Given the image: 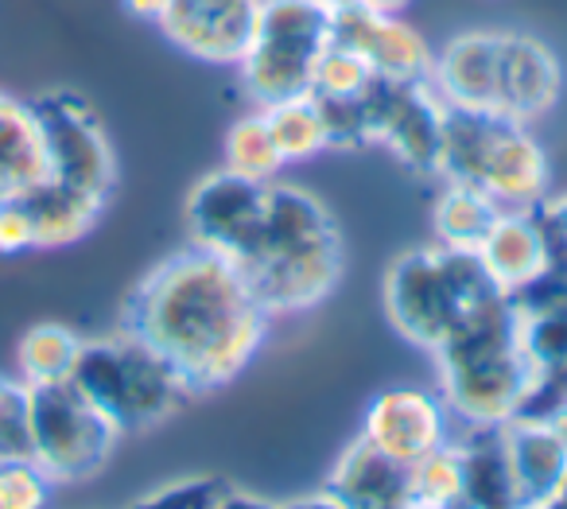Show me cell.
<instances>
[{
  "instance_id": "4dcf8cb0",
  "label": "cell",
  "mask_w": 567,
  "mask_h": 509,
  "mask_svg": "<svg viewBox=\"0 0 567 509\" xmlns=\"http://www.w3.org/2000/svg\"><path fill=\"white\" fill-rule=\"evenodd\" d=\"M316 102H319V113H323L327 149H365V144H370L362 98H316Z\"/></svg>"
},
{
  "instance_id": "603a6c76",
  "label": "cell",
  "mask_w": 567,
  "mask_h": 509,
  "mask_svg": "<svg viewBox=\"0 0 567 509\" xmlns=\"http://www.w3.org/2000/svg\"><path fill=\"white\" fill-rule=\"evenodd\" d=\"M502 206L486 195V191L471 187V183H443L432 206V230L435 242L451 245V250H478L482 237L497 222Z\"/></svg>"
},
{
  "instance_id": "3957f363",
  "label": "cell",
  "mask_w": 567,
  "mask_h": 509,
  "mask_svg": "<svg viewBox=\"0 0 567 509\" xmlns=\"http://www.w3.org/2000/svg\"><path fill=\"white\" fill-rule=\"evenodd\" d=\"M435 362L440 397L463 428H502L533 405L536 374L520 350L517 307L509 296L466 323L443 350H435Z\"/></svg>"
},
{
  "instance_id": "4fadbf2b",
  "label": "cell",
  "mask_w": 567,
  "mask_h": 509,
  "mask_svg": "<svg viewBox=\"0 0 567 509\" xmlns=\"http://www.w3.org/2000/svg\"><path fill=\"white\" fill-rule=\"evenodd\" d=\"M331 40L354 48L378 79H432L435 51L404 17H385V12H370L365 4H347V9L331 12Z\"/></svg>"
},
{
  "instance_id": "9c48e42d",
  "label": "cell",
  "mask_w": 567,
  "mask_h": 509,
  "mask_svg": "<svg viewBox=\"0 0 567 509\" xmlns=\"http://www.w3.org/2000/svg\"><path fill=\"white\" fill-rule=\"evenodd\" d=\"M28 105L40 125L51 180L110 198L113 183H117V156H113V144L94 105L71 90H51V94L32 98Z\"/></svg>"
},
{
  "instance_id": "7402d4cb",
  "label": "cell",
  "mask_w": 567,
  "mask_h": 509,
  "mask_svg": "<svg viewBox=\"0 0 567 509\" xmlns=\"http://www.w3.org/2000/svg\"><path fill=\"white\" fill-rule=\"evenodd\" d=\"M463 447V506L466 509H520L509 462H505L502 428H466Z\"/></svg>"
},
{
  "instance_id": "5b68a950",
  "label": "cell",
  "mask_w": 567,
  "mask_h": 509,
  "mask_svg": "<svg viewBox=\"0 0 567 509\" xmlns=\"http://www.w3.org/2000/svg\"><path fill=\"white\" fill-rule=\"evenodd\" d=\"M435 175L486 191L502 211H536L548 195V156L533 129L494 110L447 105Z\"/></svg>"
},
{
  "instance_id": "bcb514c9",
  "label": "cell",
  "mask_w": 567,
  "mask_h": 509,
  "mask_svg": "<svg viewBox=\"0 0 567 509\" xmlns=\"http://www.w3.org/2000/svg\"><path fill=\"white\" fill-rule=\"evenodd\" d=\"M455 509H466V506H455Z\"/></svg>"
},
{
  "instance_id": "ba28073f",
  "label": "cell",
  "mask_w": 567,
  "mask_h": 509,
  "mask_svg": "<svg viewBox=\"0 0 567 509\" xmlns=\"http://www.w3.org/2000/svg\"><path fill=\"white\" fill-rule=\"evenodd\" d=\"M24 389L32 459L48 470L51 482H82L97 475L117 447L121 431L71 381L24 385Z\"/></svg>"
},
{
  "instance_id": "30bf717a",
  "label": "cell",
  "mask_w": 567,
  "mask_h": 509,
  "mask_svg": "<svg viewBox=\"0 0 567 509\" xmlns=\"http://www.w3.org/2000/svg\"><path fill=\"white\" fill-rule=\"evenodd\" d=\"M370 144H385L404 167L420 175H435L447 102L435 94L432 82L373 79L362 94Z\"/></svg>"
},
{
  "instance_id": "83f0119b",
  "label": "cell",
  "mask_w": 567,
  "mask_h": 509,
  "mask_svg": "<svg viewBox=\"0 0 567 509\" xmlns=\"http://www.w3.org/2000/svg\"><path fill=\"white\" fill-rule=\"evenodd\" d=\"M373 79H378L373 67L365 63L354 48L331 40L323 48V55H319L316 74H311V94L316 98H362Z\"/></svg>"
},
{
  "instance_id": "ffe728a7",
  "label": "cell",
  "mask_w": 567,
  "mask_h": 509,
  "mask_svg": "<svg viewBox=\"0 0 567 509\" xmlns=\"http://www.w3.org/2000/svg\"><path fill=\"white\" fill-rule=\"evenodd\" d=\"M24 206L35 226V250H63V245L82 242L97 226L105 198L90 195L82 187H71V183L48 180L35 191H28Z\"/></svg>"
},
{
  "instance_id": "ab89813d",
  "label": "cell",
  "mask_w": 567,
  "mask_h": 509,
  "mask_svg": "<svg viewBox=\"0 0 567 509\" xmlns=\"http://www.w3.org/2000/svg\"><path fill=\"white\" fill-rule=\"evenodd\" d=\"M17 385L20 381H9V377H0V408H4V400H9L12 393H17Z\"/></svg>"
},
{
  "instance_id": "484cf974",
  "label": "cell",
  "mask_w": 567,
  "mask_h": 509,
  "mask_svg": "<svg viewBox=\"0 0 567 509\" xmlns=\"http://www.w3.org/2000/svg\"><path fill=\"white\" fill-rule=\"evenodd\" d=\"M463 506V447L447 439L409 467V509Z\"/></svg>"
},
{
  "instance_id": "f546056e",
  "label": "cell",
  "mask_w": 567,
  "mask_h": 509,
  "mask_svg": "<svg viewBox=\"0 0 567 509\" xmlns=\"http://www.w3.org/2000/svg\"><path fill=\"white\" fill-rule=\"evenodd\" d=\"M51 478L35 459L0 462V509H48Z\"/></svg>"
},
{
  "instance_id": "d6986e66",
  "label": "cell",
  "mask_w": 567,
  "mask_h": 509,
  "mask_svg": "<svg viewBox=\"0 0 567 509\" xmlns=\"http://www.w3.org/2000/svg\"><path fill=\"white\" fill-rule=\"evenodd\" d=\"M502 447L520 509L536 506L559 490L567 475V451L559 447L556 431L548 428L544 416H517V420L502 424Z\"/></svg>"
},
{
  "instance_id": "d6a6232c",
  "label": "cell",
  "mask_w": 567,
  "mask_h": 509,
  "mask_svg": "<svg viewBox=\"0 0 567 509\" xmlns=\"http://www.w3.org/2000/svg\"><path fill=\"white\" fill-rule=\"evenodd\" d=\"M28 250H35V226L24 198H17V203L0 206V257H20Z\"/></svg>"
},
{
  "instance_id": "60d3db41",
  "label": "cell",
  "mask_w": 567,
  "mask_h": 509,
  "mask_svg": "<svg viewBox=\"0 0 567 509\" xmlns=\"http://www.w3.org/2000/svg\"><path fill=\"white\" fill-rule=\"evenodd\" d=\"M316 4H323L327 12H339V9H347V4H358V0H316Z\"/></svg>"
},
{
  "instance_id": "cb8c5ba5",
  "label": "cell",
  "mask_w": 567,
  "mask_h": 509,
  "mask_svg": "<svg viewBox=\"0 0 567 509\" xmlns=\"http://www.w3.org/2000/svg\"><path fill=\"white\" fill-rule=\"evenodd\" d=\"M82 338L63 323H40L17 346L20 385H59L71 381V369L79 362Z\"/></svg>"
},
{
  "instance_id": "52a82bcc",
  "label": "cell",
  "mask_w": 567,
  "mask_h": 509,
  "mask_svg": "<svg viewBox=\"0 0 567 509\" xmlns=\"http://www.w3.org/2000/svg\"><path fill=\"white\" fill-rule=\"evenodd\" d=\"M331 43V12L316 0H260L257 28L245 48L241 82L257 110L311 94V74Z\"/></svg>"
},
{
  "instance_id": "8fae6325",
  "label": "cell",
  "mask_w": 567,
  "mask_h": 509,
  "mask_svg": "<svg viewBox=\"0 0 567 509\" xmlns=\"http://www.w3.org/2000/svg\"><path fill=\"white\" fill-rule=\"evenodd\" d=\"M362 439L389 459L412 467L451 439V413L435 393L416 385H393L370 400L362 416Z\"/></svg>"
},
{
  "instance_id": "2e32d148",
  "label": "cell",
  "mask_w": 567,
  "mask_h": 509,
  "mask_svg": "<svg viewBox=\"0 0 567 509\" xmlns=\"http://www.w3.org/2000/svg\"><path fill=\"white\" fill-rule=\"evenodd\" d=\"M474 253L505 296L533 288L551 265L548 234H544L536 211H502Z\"/></svg>"
},
{
  "instance_id": "d4e9b609",
  "label": "cell",
  "mask_w": 567,
  "mask_h": 509,
  "mask_svg": "<svg viewBox=\"0 0 567 509\" xmlns=\"http://www.w3.org/2000/svg\"><path fill=\"white\" fill-rule=\"evenodd\" d=\"M260 113H265L268 133H272L284 164H303V160L327 152L323 113H319V102L311 94L284 98V102H276V105H265Z\"/></svg>"
},
{
  "instance_id": "7bdbcfd3",
  "label": "cell",
  "mask_w": 567,
  "mask_h": 509,
  "mask_svg": "<svg viewBox=\"0 0 567 509\" xmlns=\"http://www.w3.org/2000/svg\"><path fill=\"white\" fill-rule=\"evenodd\" d=\"M556 498H559V501H564V506H567V475H564V482H559V490H556Z\"/></svg>"
},
{
  "instance_id": "277c9868",
  "label": "cell",
  "mask_w": 567,
  "mask_h": 509,
  "mask_svg": "<svg viewBox=\"0 0 567 509\" xmlns=\"http://www.w3.org/2000/svg\"><path fill=\"white\" fill-rule=\"evenodd\" d=\"M505 299L489 281L478 253L451 245H420L389 265L385 273V315L412 346L435 354L478 319L486 307Z\"/></svg>"
},
{
  "instance_id": "ac0fdd59",
  "label": "cell",
  "mask_w": 567,
  "mask_h": 509,
  "mask_svg": "<svg viewBox=\"0 0 567 509\" xmlns=\"http://www.w3.org/2000/svg\"><path fill=\"white\" fill-rule=\"evenodd\" d=\"M323 490L342 509H409V467L358 436L334 459Z\"/></svg>"
},
{
  "instance_id": "836d02e7",
  "label": "cell",
  "mask_w": 567,
  "mask_h": 509,
  "mask_svg": "<svg viewBox=\"0 0 567 509\" xmlns=\"http://www.w3.org/2000/svg\"><path fill=\"white\" fill-rule=\"evenodd\" d=\"M536 214H540V226H544V234H548L551 268L567 273V191L556 198H544V203L536 206Z\"/></svg>"
},
{
  "instance_id": "b9f144b4",
  "label": "cell",
  "mask_w": 567,
  "mask_h": 509,
  "mask_svg": "<svg viewBox=\"0 0 567 509\" xmlns=\"http://www.w3.org/2000/svg\"><path fill=\"white\" fill-rule=\"evenodd\" d=\"M528 509H567L564 501L556 498V493H551V498H544V501H536V506H528Z\"/></svg>"
},
{
  "instance_id": "f1b7e54d",
  "label": "cell",
  "mask_w": 567,
  "mask_h": 509,
  "mask_svg": "<svg viewBox=\"0 0 567 509\" xmlns=\"http://www.w3.org/2000/svg\"><path fill=\"white\" fill-rule=\"evenodd\" d=\"M226 490H229L226 478H214V475L179 478V482L156 486V490L136 498L133 506H125V509H214Z\"/></svg>"
},
{
  "instance_id": "7c38bea8",
  "label": "cell",
  "mask_w": 567,
  "mask_h": 509,
  "mask_svg": "<svg viewBox=\"0 0 567 509\" xmlns=\"http://www.w3.org/2000/svg\"><path fill=\"white\" fill-rule=\"evenodd\" d=\"M265 195L268 183L245 180V175L229 172V167L203 175L187 195L190 242L234 261L237 250L249 242L260 211H265Z\"/></svg>"
},
{
  "instance_id": "9a60e30c",
  "label": "cell",
  "mask_w": 567,
  "mask_h": 509,
  "mask_svg": "<svg viewBox=\"0 0 567 509\" xmlns=\"http://www.w3.org/2000/svg\"><path fill=\"white\" fill-rule=\"evenodd\" d=\"M564 94V67L556 51L525 32H502L497 40V113L533 125L556 110Z\"/></svg>"
},
{
  "instance_id": "6da1fadb",
  "label": "cell",
  "mask_w": 567,
  "mask_h": 509,
  "mask_svg": "<svg viewBox=\"0 0 567 509\" xmlns=\"http://www.w3.org/2000/svg\"><path fill=\"white\" fill-rule=\"evenodd\" d=\"M268 323L272 315L234 261L195 242L159 261L121 307V330L164 354L195 397L245 374Z\"/></svg>"
},
{
  "instance_id": "e0dca14e",
  "label": "cell",
  "mask_w": 567,
  "mask_h": 509,
  "mask_svg": "<svg viewBox=\"0 0 567 509\" xmlns=\"http://www.w3.org/2000/svg\"><path fill=\"white\" fill-rule=\"evenodd\" d=\"M497 40L502 32H463L435 51L432 86L447 105L497 113Z\"/></svg>"
},
{
  "instance_id": "5bb4252c",
  "label": "cell",
  "mask_w": 567,
  "mask_h": 509,
  "mask_svg": "<svg viewBox=\"0 0 567 509\" xmlns=\"http://www.w3.org/2000/svg\"><path fill=\"white\" fill-rule=\"evenodd\" d=\"M260 0H172L159 32L198 63L237 67L257 28Z\"/></svg>"
},
{
  "instance_id": "44dd1931",
  "label": "cell",
  "mask_w": 567,
  "mask_h": 509,
  "mask_svg": "<svg viewBox=\"0 0 567 509\" xmlns=\"http://www.w3.org/2000/svg\"><path fill=\"white\" fill-rule=\"evenodd\" d=\"M51 180L43 136L28 102L4 98L0 105V187L12 198H24L40 183Z\"/></svg>"
},
{
  "instance_id": "4316f807",
  "label": "cell",
  "mask_w": 567,
  "mask_h": 509,
  "mask_svg": "<svg viewBox=\"0 0 567 509\" xmlns=\"http://www.w3.org/2000/svg\"><path fill=\"white\" fill-rule=\"evenodd\" d=\"M229 172L245 175V180H257V183H276L280 180V172L288 164H284L280 149H276L272 133H268V121L265 113H245V118H237L234 125H229L226 133V164Z\"/></svg>"
},
{
  "instance_id": "f6af8a7d",
  "label": "cell",
  "mask_w": 567,
  "mask_h": 509,
  "mask_svg": "<svg viewBox=\"0 0 567 509\" xmlns=\"http://www.w3.org/2000/svg\"><path fill=\"white\" fill-rule=\"evenodd\" d=\"M4 98H9V94H0V105H4Z\"/></svg>"
},
{
  "instance_id": "e575fe53",
  "label": "cell",
  "mask_w": 567,
  "mask_h": 509,
  "mask_svg": "<svg viewBox=\"0 0 567 509\" xmlns=\"http://www.w3.org/2000/svg\"><path fill=\"white\" fill-rule=\"evenodd\" d=\"M214 509H276V501L260 498V493H252V490H237V486H229Z\"/></svg>"
},
{
  "instance_id": "ee69618b",
  "label": "cell",
  "mask_w": 567,
  "mask_h": 509,
  "mask_svg": "<svg viewBox=\"0 0 567 509\" xmlns=\"http://www.w3.org/2000/svg\"><path fill=\"white\" fill-rule=\"evenodd\" d=\"M9 203H17V198H12V195H9V191L0 187V206H9Z\"/></svg>"
},
{
  "instance_id": "8992f818",
  "label": "cell",
  "mask_w": 567,
  "mask_h": 509,
  "mask_svg": "<svg viewBox=\"0 0 567 509\" xmlns=\"http://www.w3.org/2000/svg\"><path fill=\"white\" fill-rule=\"evenodd\" d=\"M71 385L121 436L156 428L195 397L164 354L121 327L102 338H82Z\"/></svg>"
},
{
  "instance_id": "74e56055",
  "label": "cell",
  "mask_w": 567,
  "mask_h": 509,
  "mask_svg": "<svg viewBox=\"0 0 567 509\" xmlns=\"http://www.w3.org/2000/svg\"><path fill=\"white\" fill-rule=\"evenodd\" d=\"M544 420H548V428L556 431L559 447H564V451H567V400H564V405L551 408V413H544Z\"/></svg>"
},
{
  "instance_id": "1f68e13d",
  "label": "cell",
  "mask_w": 567,
  "mask_h": 509,
  "mask_svg": "<svg viewBox=\"0 0 567 509\" xmlns=\"http://www.w3.org/2000/svg\"><path fill=\"white\" fill-rule=\"evenodd\" d=\"M32 459V436H28V389L17 385L4 408H0V462Z\"/></svg>"
},
{
  "instance_id": "f35d334b",
  "label": "cell",
  "mask_w": 567,
  "mask_h": 509,
  "mask_svg": "<svg viewBox=\"0 0 567 509\" xmlns=\"http://www.w3.org/2000/svg\"><path fill=\"white\" fill-rule=\"evenodd\" d=\"M358 4H365L370 12H385V17H401L412 0H358Z\"/></svg>"
},
{
  "instance_id": "d590c367",
  "label": "cell",
  "mask_w": 567,
  "mask_h": 509,
  "mask_svg": "<svg viewBox=\"0 0 567 509\" xmlns=\"http://www.w3.org/2000/svg\"><path fill=\"white\" fill-rule=\"evenodd\" d=\"M128 12H133L136 20H148V24H159V17L167 12V4L172 0H121Z\"/></svg>"
},
{
  "instance_id": "8d00e7d4",
  "label": "cell",
  "mask_w": 567,
  "mask_h": 509,
  "mask_svg": "<svg viewBox=\"0 0 567 509\" xmlns=\"http://www.w3.org/2000/svg\"><path fill=\"white\" fill-rule=\"evenodd\" d=\"M276 509H342V506L327 490H316V493H303V498H292V501H276Z\"/></svg>"
},
{
  "instance_id": "7a4b0ae2",
  "label": "cell",
  "mask_w": 567,
  "mask_h": 509,
  "mask_svg": "<svg viewBox=\"0 0 567 509\" xmlns=\"http://www.w3.org/2000/svg\"><path fill=\"white\" fill-rule=\"evenodd\" d=\"M234 265L268 315L308 312L342 281V230L311 191L276 180L268 183L265 211Z\"/></svg>"
}]
</instances>
